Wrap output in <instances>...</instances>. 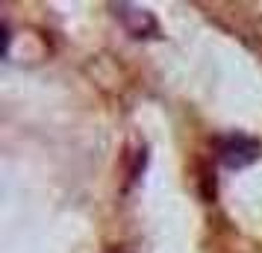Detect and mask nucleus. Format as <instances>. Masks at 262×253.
<instances>
[{"label": "nucleus", "instance_id": "nucleus-1", "mask_svg": "<svg viewBox=\"0 0 262 253\" xmlns=\"http://www.w3.org/2000/svg\"><path fill=\"white\" fill-rule=\"evenodd\" d=\"M262 153V145L259 139H250L245 133H230V135H221L215 139V156L221 159V165L230 171H238V168H248L253 165Z\"/></svg>", "mask_w": 262, "mask_h": 253}, {"label": "nucleus", "instance_id": "nucleus-2", "mask_svg": "<svg viewBox=\"0 0 262 253\" xmlns=\"http://www.w3.org/2000/svg\"><path fill=\"white\" fill-rule=\"evenodd\" d=\"M112 9H115V15L121 18V24L127 27V33L133 38H159V24L147 9H139L133 3H118Z\"/></svg>", "mask_w": 262, "mask_h": 253}, {"label": "nucleus", "instance_id": "nucleus-3", "mask_svg": "<svg viewBox=\"0 0 262 253\" xmlns=\"http://www.w3.org/2000/svg\"><path fill=\"white\" fill-rule=\"evenodd\" d=\"M0 41H3V59L9 56V41H12V33H9V24L3 21V27H0Z\"/></svg>", "mask_w": 262, "mask_h": 253}]
</instances>
